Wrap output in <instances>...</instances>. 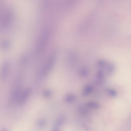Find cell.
I'll use <instances>...</instances> for the list:
<instances>
[{
  "label": "cell",
  "instance_id": "obj_1",
  "mask_svg": "<svg viewBox=\"0 0 131 131\" xmlns=\"http://www.w3.org/2000/svg\"><path fill=\"white\" fill-rule=\"evenodd\" d=\"M30 91L29 89L26 90H24L20 96L19 98V103L20 105H23L27 101L30 96Z\"/></svg>",
  "mask_w": 131,
  "mask_h": 131
},
{
  "label": "cell",
  "instance_id": "obj_2",
  "mask_svg": "<svg viewBox=\"0 0 131 131\" xmlns=\"http://www.w3.org/2000/svg\"><path fill=\"white\" fill-rule=\"evenodd\" d=\"M86 106L88 108L93 109H99L101 107V105L99 103L95 102H89L86 103Z\"/></svg>",
  "mask_w": 131,
  "mask_h": 131
},
{
  "label": "cell",
  "instance_id": "obj_3",
  "mask_svg": "<svg viewBox=\"0 0 131 131\" xmlns=\"http://www.w3.org/2000/svg\"><path fill=\"white\" fill-rule=\"evenodd\" d=\"M75 95L72 94H69L65 96V101L67 103H72L75 100Z\"/></svg>",
  "mask_w": 131,
  "mask_h": 131
},
{
  "label": "cell",
  "instance_id": "obj_4",
  "mask_svg": "<svg viewBox=\"0 0 131 131\" xmlns=\"http://www.w3.org/2000/svg\"><path fill=\"white\" fill-rule=\"evenodd\" d=\"M47 122L46 120L44 119H39L37 122V126L38 128L42 129L46 127Z\"/></svg>",
  "mask_w": 131,
  "mask_h": 131
},
{
  "label": "cell",
  "instance_id": "obj_5",
  "mask_svg": "<svg viewBox=\"0 0 131 131\" xmlns=\"http://www.w3.org/2000/svg\"><path fill=\"white\" fill-rule=\"evenodd\" d=\"M65 120L64 118L63 117H59V118L57 119L55 122L54 126L55 127H60L63 125L64 123Z\"/></svg>",
  "mask_w": 131,
  "mask_h": 131
},
{
  "label": "cell",
  "instance_id": "obj_6",
  "mask_svg": "<svg viewBox=\"0 0 131 131\" xmlns=\"http://www.w3.org/2000/svg\"><path fill=\"white\" fill-rule=\"evenodd\" d=\"M93 88L91 85H87L84 88L83 95L85 96L88 95L92 92Z\"/></svg>",
  "mask_w": 131,
  "mask_h": 131
},
{
  "label": "cell",
  "instance_id": "obj_7",
  "mask_svg": "<svg viewBox=\"0 0 131 131\" xmlns=\"http://www.w3.org/2000/svg\"><path fill=\"white\" fill-rule=\"evenodd\" d=\"M108 93L112 96H116L117 95V92L115 90L112 89H107Z\"/></svg>",
  "mask_w": 131,
  "mask_h": 131
},
{
  "label": "cell",
  "instance_id": "obj_8",
  "mask_svg": "<svg viewBox=\"0 0 131 131\" xmlns=\"http://www.w3.org/2000/svg\"><path fill=\"white\" fill-rule=\"evenodd\" d=\"M43 96L46 98H49L52 96V93L49 90H46L43 92Z\"/></svg>",
  "mask_w": 131,
  "mask_h": 131
},
{
  "label": "cell",
  "instance_id": "obj_9",
  "mask_svg": "<svg viewBox=\"0 0 131 131\" xmlns=\"http://www.w3.org/2000/svg\"><path fill=\"white\" fill-rule=\"evenodd\" d=\"M52 131H60L59 130H58V129H54V130H52Z\"/></svg>",
  "mask_w": 131,
  "mask_h": 131
},
{
  "label": "cell",
  "instance_id": "obj_10",
  "mask_svg": "<svg viewBox=\"0 0 131 131\" xmlns=\"http://www.w3.org/2000/svg\"><path fill=\"white\" fill-rule=\"evenodd\" d=\"M2 131H7V130L6 129H3Z\"/></svg>",
  "mask_w": 131,
  "mask_h": 131
}]
</instances>
